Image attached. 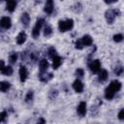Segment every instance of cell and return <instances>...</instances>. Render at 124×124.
Instances as JSON below:
<instances>
[{
  "label": "cell",
  "instance_id": "obj_1",
  "mask_svg": "<svg viewBox=\"0 0 124 124\" xmlns=\"http://www.w3.org/2000/svg\"><path fill=\"white\" fill-rule=\"evenodd\" d=\"M74 26V21L73 19H67V20H60L58 22V28L61 32H66L70 29H72Z\"/></svg>",
  "mask_w": 124,
  "mask_h": 124
},
{
  "label": "cell",
  "instance_id": "obj_2",
  "mask_svg": "<svg viewBox=\"0 0 124 124\" xmlns=\"http://www.w3.org/2000/svg\"><path fill=\"white\" fill-rule=\"evenodd\" d=\"M119 14H120V12H119L118 10H112V9L108 10V11L106 12V14H105V16H106V20H107V22H108V24H111V23L114 21L115 16H118Z\"/></svg>",
  "mask_w": 124,
  "mask_h": 124
},
{
  "label": "cell",
  "instance_id": "obj_3",
  "mask_svg": "<svg viewBox=\"0 0 124 124\" xmlns=\"http://www.w3.org/2000/svg\"><path fill=\"white\" fill-rule=\"evenodd\" d=\"M44 22H45V20H44L43 18H39V19L37 20V22H36V24H35V26H34V28H33V30H32V35H33L34 38H38V37H39V35H40V30H41V28H42Z\"/></svg>",
  "mask_w": 124,
  "mask_h": 124
},
{
  "label": "cell",
  "instance_id": "obj_4",
  "mask_svg": "<svg viewBox=\"0 0 124 124\" xmlns=\"http://www.w3.org/2000/svg\"><path fill=\"white\" fill-rule=\"evenodd\" d=\"M88 67H89V69L91 70V72H92L93 74H97L98 72H100V69H101V62H100V60H98V59L93 60V61H91V62L89 63Z\"/></svg>",
  "mask_w": 124,
  "mask_h": 124
},
{
  "label": "cell",
  "instance_id": "obj_5",
  "mask_svg": "<svg viewBox=\"0 0 124 124\" xmlns=\"http://www.w3.org/2000/svg\"><path fill=\"white\" fill-rule=\"evenodd\" d=\"M0 25L1 27L5 28V29H9L12 25V21H11V18L8 17V16H4L0 19Z\"/></svg>",
  "mask_w": 124,
  "mask_h": 124
},
{
  "label": "cell",
  "instance_id": "obj_6",
  "mask_svg": "<svg viewBox=\"0 0 124 124\" xmlns=\"http://www.w3.org/2000/svg\"><path fill=\"white\" fill-rule=\"evenodd\" d=\"M73 88H74V90H75L76 92L81 93V92L83 91L84 86H83V83H82L79 79H77V80H75L74 83H73Z\"/></svg>",
  "mask_w": 124,
  "mask_h": 124
},
{
  "label": "cell",
  "instance_id": "obj_7",
  "mask_svg": "<svg viewBox=\"0 0 124 124\" xmlns=\"http://www.w3.org/2000/svg\"><path fill=\"white\" fill-rule=\"evenodd\" d=\"M77 111L78 113V115L80 116H84L86 114V103L85 102H80L77 108Z\"/></svg>",
  "mask_w": 124,
  "mask_h": 124
},
{
  "label": "cell",
  "instance_id": "obj_8",
  "mask_svg": "<svg viewBox=\"0 0 124 124\" xmlns=\"http://www.w3.org/2000/svg\"><path fill=\"white\" fill-rule=\"evenodd\" d=\"M52 78V74L51 73H46V71L45 72H41L39 74V78L41 81H44V82H46L48 81L50 78Z\"/></svg>",
  "mask_w": 124,
  "mask_h": 124
},
{
  "label": "cell",
  "instance_id": "obj_9",
  "mask_svg": "<svg viewBox=\"0 0 124 124\" xmlns=\"http://www.w3.org/2000/svg\"><path fill=\"white\" fill-rule=\"evenodd\" d=\"M27 76H28V72H27V69L24 67V66H21L19 68V78H20V80L23 82L26 80L27 78Z\"/></svg>",
  "mask_w": 124,
  "mask_h": 124
},
{
  "label": "cell",
  "instance_id": "obj_10",
  "mask_svg": "<svg viewBox=\"0 0 124 124\" xmlns=\"http://www.w3.org/2000/svg\"><path fill=\"white\" fill-rule=\"evenodd\" d=\"M45 12L48 15L53 12V0H46L45 5Z\"/></svg>",
  "mask_w": 124,
  "mask_h": 124
},
{
  "label": "cell",
  "instance_id": "obj_11",
  "mask_svg": "<svg viewBox=\"0 0 124 124\" xmlns=\"http://www.w3.org/2000/svg\"><path fill=\"white\" fill-rule=\"evenodd\" d=\"M108 87L110 89H112L114 92H117L121 89V82H119L118 80H112L110 82V84L108 85Z\"/></svg>",
  "mask_w": 124,
  "mask_h": 124
},
{
  "label": "cell",
  "instance_id": "obj_12",
  "mask_svg": "<svg viewBox=\"0 0 124 124\" xmlns=\"http://www.w3.org/2000/svg\"><path fill=\"white\" fill-rule=\"evenodd\" d=\"M6 2H7L6 9L9 12H14L16 9V0H6Z\"/></svg>",
  "mask_w": 124,
  "mask_h": 124
},
{
  "label": "cell",
  "instance_id": "obj_13",
  "mask_svg": "<svg viewBox=\"0 0 124 124\" xmlns=\"http://www.w3.org/2000/svg\"><path fill=\"white\" fill-rule=\"evenodd\" d=\"M80 40H81V43H82L83 46H91L92 43H93L92 38H91L89 35H84Z\"/></svg>",
  "mask_w": 124,
  "mask_h": 124
},
{
  "label": "cell",
  "instance_id": "obj_14",
  "mask_svg": "<svg viewBox=\"0 0 124 124\" xmlns=\"http://www.w3.org/2000/svg\"><path fill=\"white\" fill-rule=\"evenodd\" d=\"M114 94H115V92L112 89H110L109 87L106 88V90H105V98L107 100H111L114 97Z\"/></svg>",
  "mask_w": 124,
  "mask_h": 124
},
{
  "label": "cell",
  "instance_id": "obj_15",
  "mask_svg": "<svg viewBox=\"0 0 124 124\" xmlns=\"http://www.w3.org/2000/svg\"><path fill=\"white\" fill-rule=\"evenodd\" d=\"M52 59H53V63H52V67H53V69H57V68H59L60 65L62 64V59H61V57L58 56V55H56V56H54Z\"/></svg>",
  "mask_w": 124,
  "mask_h": 124
},
{
  "label": "cell",
  "instance_id": "obj_16",
  "mask_svg": "<svg viewBox=\"0 0 124 124\" xmlns=\"http://www.w3.org/2000/svg\"><path fill=\"white\" fill-rule=\"evenodd\" d=\"M29 21H30V16H29V15H28L27 13H23V14L21 15V22H22V24H23L25 27H27L28 24H29Z\"/></svg>",
  "mask_w": 124,
  "mask_h": 124
},
{
  "label": "cell",
  "instance_id": "obj_17",
  "mask_svg": "<svg viewBox=\"0 0 124 124\" xmlns=\"http://www.w3.org/2000/svg\"><path fill=\"white\" fill-rule=\"evenodd\" d=\"M26 41V34L24 32H20L16 37V43L18 45H22Z\"/></svg>",
  "mask_w": 124,
  "mask_h": 124
},
{
  "label": "cell",
  "instance_id": "obj_18",
  "mask_svg": "<svg viewBox=\"0 0 124 124\" xmlns=\"http://www.w3.org/2000/svg\"><path fill=\"white\" fill-rule=\"evenodd\" d=\"M108 71L107 70H105V69H103V70H101V72H100V74H99V81H101V82H103V81H105L107 78H108Z\"/></svg>",
  "mask_w": 124,
  "mask_h": 124
},
{
  "label": "cell",
  "instance_id": "obj_19",
  "mask_svg": "<svg viewBox=\"0 0 124 124\" xmlns=\"http://www.w3.org/2000/svg\"><path fill=\"white\" fill-rule=\"evenodd\" d=\"M11 87V84L8 81H0V91L6 92Z\"/></svg>",
  "mask_w": 124,
  "mask_h": 124
},
{
  "label": "cell",
  "instance_id": "obj_20",
  "mask_svg": "<svg viewBox=\"0 0 124 124\" xmlns=\"http://www.w3.org/2000/svg\"><path fill=\"white\" fill-rule=\"evenodd\" d=\"M39 67H40L41 72H45L48 68V62H47V60H46V59L41 60L40 64H39Z\"/></svg>",
  "mask_w": 124,
  "mask_h": 124
},
{
  "label": "cell",
  "instance_id": "obj_21",
  "mask_svg": "<svg viewBox=\"0 0 124 124\" xmlns=\"http://www.w3.org/2000/svg\"><path fill=\"white\" fill-rule=\"evenodd\" d=\"M5 76H11L13 74V68L11 66H5L4 69L1 71Z\"/></svg>",
  "mask_w": 124,
  "mask_h": 124
},
{
  "label": "cell",
  "instance_id": "obj_22",
  "mask_svg": "<svg viewBox=\"0 0 124 124\" xmlns=\"http://www.w3.org/2000/svg\"><path fill=\"white\" fill-rule=\"evenodd\" d=\"M51 33H52V29H51V27H50L49 25H46V28H45L44 35H45L46 37H48V36H50V35H51Z\"/></svg>",
  "mask_w": 124,
  "mask_h": 124
},
{
  "label": "cell",
  "instance_id": "obj_23",
  "mask_svg": "<svg viewBox=\"0 0 124 124\" xmlns=\"http://www.w3.org/2000/svg\"><path fill=\"white\" fill-rule=\"evenodd\" d=\"M123 40V35L122 34H115L113 36V41L116 42V43H119Z\"/></svg>",
  "mask_w": 124,
  "mask_h": 124
},
{
  "label": "cell",
  "instance_id": "obj_24",
  "mask_svg": "<svg viewBox=\"0 0 124 124\" xmlns=\"http://www.w3.org/2000/svg\"><path fill=\"white\" fill-rule=\"evenodd\" d=\"M47 53H48V55H49L51 58H53L54 56H56V55H57V53H56V50L54 49V47H49V48H48V51H47Z\"/></svg>",
  "mask_w": 124,
  "mask_h": 124
},
{
  "label": "cell",
  "instance_id": "obj_25",
  "mask_svg": "<svg viewBox=\"0 0 124 124\" xmlns=\"http://www.w3.org/2000/svg\"><path fill=\"white\" fill-rule=\"evenodd\" d=\"M9 59H10V62H11V63H16V59H17V54H16V53H12V54L10 55Z\"/></svg>",
  "mask_w": 124,
  "mask_h": 124
},
{
  "label": "cell",
  "instance_id": "obj_26",
  "mask_svg": "<svg viewBox=\"0 0 124 124\" xmlns=\"http://www.w3.org/2000/svg\"><path fill=\"white\" fill-rule=\"evenodd\" d=\"M32 99H33V92H32V91H29V92L27 93L26 97H25V101H26L27 103H29V102L32 101Z\"/></svg>",
  "mask_w": 124,
  "mask_h": 124
},
{
  "label": "cell",
  "instance_id": "obj_27",
  "mask_svg": "<svg viewBox=\"0 0 124 124\" xmlns=\"http://www.w3.org/2000/svg\"><path fill=\"white\" fill-rule=\"evenodd\" d=\"M83 75H84V72H83L82 69H77V71H76V76H77L78 78H82Z\"/></svg>",
  "mask_w": 124,
  "mask_h": 124
},
{
  "label": "cell",
  "instance_id": "obj_28",
  "mask_svg": "<svg viewBox=\"0 0 124 124\" xmlns=\"http://www.w3.org/2000/svg\"><path fill=\"white\" fill-rule=\"evenodd\" d=\"M114 72H115L116 76H120V75L122 74V72H123V68H122L121 66L116 67V68H115V70H114Z\"/></svg>",
  "mask_w": 124,
  "mask_h": 124
},
{
  "label": "cell",
  "instance_id": "obj_29",
  "mask_svg": "<svg viewBox=\"0 0 124 124\" xmlns=\"http://www.w3.org/2000/svg\"><path fill=\"white\" fill-rule=\"evenodd\" d=\"M76 47L78 48V49H81V48L83 47V45H82V43H81V40H78V41L76 42Z\"/></svg>",
  "mask_w": 124,
  "mask_h": 124
},
{
  "label": "cell",
  "instance_id": "obj_30",
  "mask_svg": "<svg viewBox=\"0 0 124 124\" xmlns=\"http://www.w3.org/2000/svg\"><path fill=\"white\" fill-rule=\"evenodd\" d=\"M6 117H7V112H6V111H2V112H0V122L4 121Z\"/></svg>",
  "mask_w": 124,
  "mask_h": 124
},
{
  "label": "cell",
  "instance_id": "obj_31",
  "mask_svg": "<svg viewBox=\"0 0 124 124\" xmlns=\"http://www.w3.org/2000/svg\"><path fill=\"white\" fill-rule=\"evenodd\" d=\"M118 118H119L120 120H123V119H124V109H123V108L120 109V111H119V113H118Z\"/></svg>",
  "mask_w": 124,
  "mask_h": 124
},
{
  "label": "cell",
  "instance_id": "obj_32",
  "mask_svg": "<svg viewBox=\"0 0 124 124\" xmlns=\"http://www.w3.org/2000/svg\"><path fill=\"white\" fill-rule=\"evenodd\" d=\"M5 67V62L3 60H0V71H2Z\"/></svg>",
  "mask_w": 124,
  "mask_h": 124
},
{
  "label": "cell",
  "instance_id": "obj_33",
  "mask_svg": "<svg viewBox=\"0 0 124 124\" xmlns=\"http://www.w3.org/2000/svg\"><path fill=\"white\" fill-rule=\"evenodd\" d=\"M117 0H105V2L107 3V4H111V3H114V2H116Z\"/></svg>",
  "mask_w": 124,
  "mask_h": 124
},
{
  "label": "cell",
  "instance_id": "obj_34",
  "mask_svg": "<svg viewBox=\"0 0 124 124\" xmlns=\"http://www.w3.org/2000/svg\"><path fill=\"white\" fill-rule=\"evenodd\" d=\"M38 122H42V123H45V120L44 119H39Z\"/></svg>",
  "mask_w": 124,
  "mask_h": 124
},
{
  "label": "cell",
  "instance_id": "obj_35",
  "mask_svg": "<svg viewBox=\"0 0 124 124\" xmlns=\"http://www.w3.org/2000/svg\"><path fill=\"white\" fill-rule=\"evenodd\" d=\"M1 1H3V0H0V2H1Z\"/></svg>",
  "mask_w": 124,
  "mask_h": 124
}]
</instances>
